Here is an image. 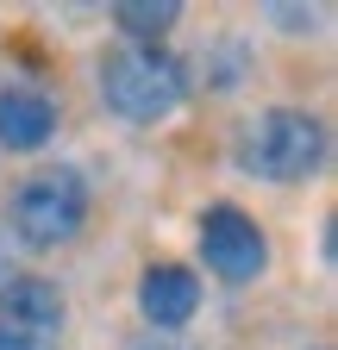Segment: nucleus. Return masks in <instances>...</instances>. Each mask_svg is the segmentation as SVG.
Listing matches in <instances>:
<instances>
[{"label": "nucleus", "instance_id": "7", "mask_svg": "<svg viewBox=\"0 0 338 350\" xmlns=\"http://www.w3.org/2000/svg\"><path fill=\"white\" fill-rule=\"evenodd\" d=\"M57 138V100L38 88H0V144L7 150H44Z\"/></svg>", "mask_w": 338, "mask_h": 350}, {"label": "nucleus", "instance_id": "6", "mask_svg": "<svg viewBox=\"0 0 338 350\" xmlns=\"http://www.w3.org/2000/svg\"><path fill=\"white\" fill-rule=\"evenodd\" d=\"M200 306V275L182 269V262H151L144 282H138V313L157 325V332H182Z\"/></svg>", "mask_w": 338, "mask_h": 350}, {"label": "nucleus", "instance_id": "10", "mask_svg": "<svg viewBox=\"0 0 338 350\" xmlns=\"http://www.w3.org/2000/svg\"><path fill=\"white\" fill-rule=\"evenodd\" d=\"M0 282H7V232H0Z\"/></svg>", "mask_w": 338, "mask_h": 350}, {"label": "nucleus", "instance_id": "4", "mask_svg": "<svg viewBox=\"0 0 338 350\" xmlns=\"http://www.w3.org/2000/svg\"><path fill=\"white\" fill-rule=\"evenodd\" d=\"M69 332V300L44 275L0 282V350H57Z\"/></svg>", "mask_w": 338, "mask_h": 350}, {"label": "nucleus", "instance_id": "8", "mask_svg": "<svg viewBox=\"0 0 338 350\" xmlns=\"http://www.w3.org/2000/svg\"><path fill=\"white\" fill-rule=\"evenodd\" d=\"M176 19H182V0H119V7H113V25L132 38V44L169 38V31H176Z\"/></svg>", "mask_w": 338, "mask_h": 350}, {"label": "nucleus", "instance_id": "9", "mask_svg": "<svg viewBox=\"0 0 338 350\" xmlns=\"http://www.w3.org/2000/svg\"><path fill=\"white\" fill-rule=\"evenodd\" d=\"M270 19H276L282 31H313V25H320V13H307V7H270Z\"/></svg>", "mask_w": 338, "mask_h": 350}, {"label": "nucleus", "instance_id": "2", "mask_svg": "<svg viewBox=\"0 0 338 350\" xmlns=\"http://www.w3.org/2000/svg\"><path fill=\"white\" fill-rule=\"evenodd\" d=\"M326 163V119L307 107H263L238 131V169L257 182H307Z\"/></svg>", "mask_w": 338, "mask_h": 350}, {"label": "nucleus", "instance_id": "1", "mask_svg": "<svg viewBox=\"0 0 338 350\" xmlns=\"http://www.w3.org/2000/svg\"><path fill=\"white\" fill-rule=\"evenodd\" d=\"M101 100L125 125H157L188 100V69L157 44H119L101 57Z\"/></svg>", "mask_w": 338, "mask_h": 350}, {"label": "nucleus", "instance_id": "5", "mask_svg": "<svg viewBox=\"0 0 338 350\" xmlns=\"http://www.w3.org/2000/svg\"><path fill=\"white\" fill-rule=\"evenodd\" d=\"M200 256H207V269H213L220 282L244 288V282H257L270 269V238H263V226L244 206L220 200V206L200 213Z\"/></svg>", "mask_w": 338, "mask_h": 350}, {"label": "nucleus", "instance_id": "3", "mask_svg": "<svg viewBox=\"0 0 338 350\" xmlns=\"http://www.w3.org/2000/svg\"><path fill=\"white\" fill-rule=\"evenodd\" d=\"M7 226L25 250H57L69 244L81 226H88V175L75 163H51V169H31L19 194H13V213Z\"/></svg>", "mask_w": 338, "mask_h": 350}]
</instances>
